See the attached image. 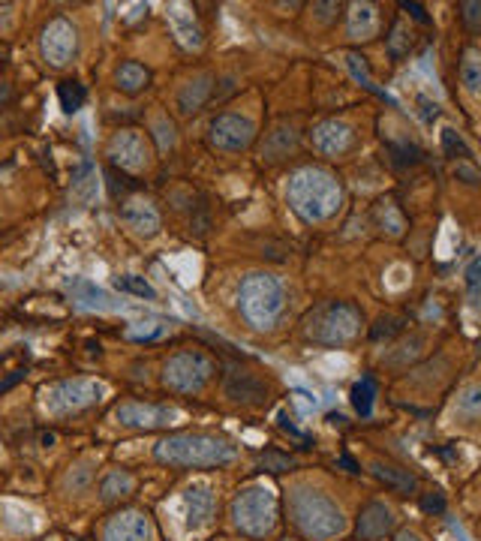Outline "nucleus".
I'll return each mask as SVG.
<instances>
[{
	"label": "nucleus",
	"instance_id": "obj_17",
	"mask_svg": "<svg viewBox=\"0 0 481 541\" xmlns=\"http://www.w3.org/2000/svg\"><path fill=\"white\" fill-rule=\"evenodd\" d=\"M355 142V133L346 121H322L319 127H313V148L325 157H340L352 148Z\"/></svg>",
	"mask_w": 481,
	"mask_h": 541
},
{
	"label": "nucleus",
	"instance_id": "obj_30",
	"mask_svg": "<svg viewBox=\"0 0 481 541\" xmlns=\"http://www.w3.org/2000/svg\"><path fill=\"white\" fill-rule=\"evenodd\" d=\"M115 286L127 295H136V298H148V301H157V289L145 280V277H136V274H124L115 280Z\"/></svg>",
	"mask_w": 481,
	"mask_h": 541
},
{
	"label": "nucleus",
	"instance_id": "obj_27",
	"mask_svg": "<svg viewBox=\"0 0 481 541\" xmlns=\"http://www.w3.org/2000/svg\"><path fill=\"white\" fill-rule=\"evenodd\" d=\"M94 196H97V175H94L91 166H82V169L73 175V199H76L79 205H91Z\"/></svg>",
	"mask_w": 481,
	"mask_h": 541
},
{
	"label": "nucleus",
	"instance_id": "obj_33",
	"mask_svg": "<svg viewBox=\"0 0 481 541\" xmlns=\"http://www.w3.org/2000/svg\"><path fill=\"white\" fill-rule=\"evenodd\" d=\"M73 289H76V301H79V304H85V307H109V304H106L109 298H106L103 289H97V286H91V283H85V280L76 283Z\"/></svg>",
	"mask_w": 481,
	"mask_h": 541
},
{
	"label": "nucleus",
	"instance_id": "obj_15",
	"mask_svg": "<svg viewBox=\"0 0 481 541\" xmlns=\"http://www.w3.org/2000/svg\"><path fill=\"white\" fill-rule=\"evenodd\" d=\"M217 511V496L208 484H190L184 490V523L187 532H199L214 520Z\"/></svg>",
	"mask_w": 481,
	"mask_h": 541
},
{
	"label": "nucleus",
	"instance_id": "obj_28",
	"mask_svg": "<svg viewBox=\"0 0 481 541\" xmlns=\"http://www.w3.org/2000/svg\"><path fill=\"white\" fill-rule=\"evenodd\" d=\"M385 46H388V55H391L394 61H403V58L412 52V31H409L403 22H394V25H391V34H388V40H385Z\"/></svg>",
	"mask_w": 481,
	"mask_h": 541
},
{
	"label": "nucleus",
	"instance_id": "obj_13",
	"mask_svg": "<svg viewBox=\"0 0 481 541\" xmlns=\"http://www.w3.org/2000/svg\"><path fill=\"white\" fill-rule=\"evenodd\" d=\"M109 157L124 172H142L148 166V160H151V148H148L145 133H139V130L115 133V139L109 142Z\"/></svg>",
	"mask_w": 481,
	"mask_h": 541
},
{
	"label": "nucleus",
	"instance_id": "obj_48",
	"mask_svg": "<svg viewBox=\"0 0 481 541\" xmlns=\"http://www.w3.org/2000/svg\"><path fill=\"white\" fill-rule=\"evenodd\" d=\"M394 541H421V535L418 532H412V529H403V532H397V538Z\"/></svg>",
	"mask_w": 481,
	"mask_h": 541
},
{
	"label": "nucleus",
	"instance_id": "obj_34",
	"mask_svg": "<svg viewBox=\"0 0 481 541\" xmlns=\"http://www.w3.org/2000/svg\"><path fill=\"white\" fill-rule=\"evenodd\" d=\"M460 22L466 25L469 34H481V4L478 0H466V4H460Z\"/></svg>",
	"mask_w": 481,
	"mask_h": 541
},
{
	"label": "nucleus",
	"instance_id": "obj_3",
	"mask_svg": "<svg viewBox=\"0 0 481 541\" xmlns=\"http://www.w3.org/2000/svg\"><path fill=\"white\" fill-rule=\"evenodd\" d=\"M286 508H289L292 523L310 541H331L346 529V517H343L340 505L319 490H310V487L292 490L286 499Z\"/></svg>",
	"mask_w": 481,
	"mask_h": 541
},
{
	"label": "nucleus",
	"instance_id": "obj_10",
	"mask_svg": "<svg viewBox=\"0 0 481 541\" xmlns=\"http://www.w3.org/2000/svg\"><path fill=\"white\" fill-rule=\"evenodd\" d=\"M40 52H43L49 67H55V70L70 67L76 61V55H79V31H76V25L67 16H55L40 34Z\"/></svg>",
	"mask_w": 481,
	"mask_h": 541
},
{
	"label": "nucleus",
	"instance_id": "obj_19",
	"mask_svg": "<svg viewBox=\"0 0 481 541\" xmlns=\"http://www.w3.org/2000/svg\"><path fill=\"white\" fill-rule=\"evenodd\" d=\"M121 220H124L133 232L148 235V238L160 232V214H157V208H154L151 202H145V199H130V202H124Z\"/></svg>",
	"mask_w": 481,
	"mask_h": 541
},
{
	"label": "nucleus",
	"instance_id": "obj_40",
	"mask_svg": "<svg viewBox=\"0 0 481 541\" xmlns=\"http://www.w3.org/2000/svg\"><path fill=\"white\" fill-rule=\"evenodd\" d=\"M106 178H109V190H112L115 199H118V190H139V184H130V178H127V175H118L115 166L106 169Z\"/></svg>",
	"mask_w": 481,
	"mask_h": 541
},
{
	"label": "nucleus",
	"instance_id": "obj_9",
	"mask_svg": "<svg viewBox=\"0 0 481 541\" xmlns=\"http://www.w3.org/2000/svg\"><path fill=\"white\" fill-rule=\"evenodd\" d=\"M112 418L127 430H163L178 424L181 412L169 403H145V400H121Z\"/></svg>",
	"mask_w": 481,
	"mask_h": 541
},
{
	"label": "nucleus",
	"instance_id": "obj_45",
	"mask_svg": "<svg viewBox=\"0 0 481 541\" xmlns=\"http://www.w3.org/2000/svg\"><path fill=\"white\" fill-rule=\"evenodd\" d=\"M403 10H406V13H412V19H418L421 25H427V22H430V19L424 16V10H421L418 4H403Z\"/></svg>",
	"mask_w": 481,
	"mask_h": 541
},
{
	"label": "nucleus",
	"instance_id": "obj_43",
	"mask_svg": "<svg viewBox=\"0 0 481 541\" xmlns=\"http://www.w3.org/2000/svg\"><path fill=\"white\" fill-rule=\"evenodd\" d=\"M160 334H163V328H133L130 331L133 340H157Z\"/></svg>",
	"mask_w": 481,
	"mask_h": 541
},
{
	"label": "nucleus",
	"instance_id": "obj_2",
	"mask_svg": "<svg viewBox=\"0 0 481 541\" xmlns=\"http://www.w3.org/2000/svg\"><path fill=\"white\" fill-rule=\"evenodd\" d=\"M286 199H289V208L304 223H322V220L334 217L337 208L343 205V190L331 172H325L319 166H307L289 178Z\"/></svg>",
	"mask_w": 481,
	"mask_h": 541
},
{
	"label": "nucleus",
	"instance_id": "obj_46",
	"mask_svg": "<svg viewBox=\"0 0 481 541\" xmlns=\"http://www.w3.org/2000/svg\"><path fill=\"white\" fill-rule=\"evenodd\" d=\"M10 100H13V85L10 82H0V109H4Z\"/></svg>",
	"mask_w": 481,
	"mask_h": 541
},
{
	"label": "nucleus",
	"instance_id": "obj_47",
	"mask_svg": "<svg viewBox=\"0 0 481 541\" xmlns=\"http://www.w3.org/2000/svg\"><path fill=\"white\" fill-rule=\"evenodd\" d=\"M22 379H25V373H22V370H19V373H13V376H10L7 382H0V394H4L7 388H13L16 382H22Z\"/></svg>",
	"mask_w": 481,
	"mask_h": 541
},
{
	"label": "nucleus",
	"instance_id": "obj_35",
	"mask_svg": "<svg viewBox=\"0 0 481 541\" xmlns=\"http://www.w3.org/2000/svg\"><path fill=\"white\" fill-rule=\"evenodd\" d=\"M406 325H403V319H397V316H385V319H379L376 325H373V331H370V337L373 340H391L394 334H400Z\"/></svg>",
	"mask_w": 481,
	"mask_h": 541
},
{
	"label": "nucleus",
	"instance_id": "obj_16",
	"mask_svg": "<svg viewBox=\"0 0 481 541\" xmlns=\"http://www.w3.org/2000/svg\"><path fill=\"white\" fill-rule=\"evenodd\" d=\"M391 529H394V511L385 502L373 499L358 511V520H355L358 541H382Z\"/></svg>",
	"mask_w": 481,
	"mask_h": 541
},
{
	"label": "nucleus",
	"instance_id": "obj_23",
	"mask_svg": "<svg viewBox=\"0 0 481 541\" xmlns=\"http://www.w3.org/2000/svg\"><path fill=\"white\" fill-rule=\"evenodd\" d=\"M115 82H118V91L124 94H142L148 85H151V70L139 61H124L115 73Z\"/></svg>",
	"mask_w": 481,
	"mask_h": 541
},
{
	"label": "nucleus",
	"instance_id": "obj_20",
	"mask_svg": "<svg viewBox=\"0 0 481 541\" xmlns=\"http://www.w3.org/2000/svg\"><path fill=\"white\" fill-rule=\"evenodd\" d=\"M97 493L106 505H118L121 499H130L136 493V475L130 469H112L100 478Z\"/></svg>",
	"mask_w": 481,
	"mask_h": 541
},
{
	"label": "nucleus",
	"instance_id": "obj_7",
	"mask_svg": "<svg viewBox=\"0 0 481 541\" xmlns=\"http://www.w3.org/2000/svg\"><path fill=\"white\" fill-rule=\"evenodd\" d=\"M217 373V364L202 349H181L163 364V385L175 394H199Z\"/></svg>",
	"mask_w": 481,
	"mask_h": 541
},
{
	"label": "nucleus",
	"instance_id": "obj_41",
	"mask_svg": "<svg viewBox=\"0 0 481 541\" xmlns=\"http://www.w3.org/2000/svg\"><path fill=\"white\" fill-rule=\"evenodd\" d=\"M454 175H457V178H463L466 184H481V175H478V169H475L469 160H457Z\"/></svg>",
	"mask_w": 481,
	"mask_h": 541
},
{
	"label": "nucleus",
	"instance_id": "obj_18",
	"mask_svg": "<svg viewBox=\"0 0 481 541\" xmlns=\"http://www.w3.org/2000/svg\"><path fill=\"white\" fill-rule=\"evenodd\" d=\"M169 25H172L175 40L184 49H202L205 37H202V28H199V22H196V16L190 13L187 4H172L169 7Z\"/></svg>",
	"mask_w": 481,
	"mask_h": 541
},
{
	"label": "nucleus",
	"instance_id": "obj_12",
	"mask_svg": "<svg viewBox=\"0 0 481 541\" xmlns=\"http://www.w3.org/2000/svg\"><path fill=\"white\" fill-rule=\"evenodd\" d=\"M103 541H154V520L142 508H121L103 523Z\"/></svg>",
	"mask_w": 481,
	"mask_h": 541
},
{
	"label": "nucleus",
	"instance_id": "obj_31",
	"mask_svg": "<svg viewBox=\"0 0 481 541\" xmlns=\"http://www.w3.org/2000/svg\"><path fill=\"white\" fill-rule=\"evenodd\" d=\"M346 67H349L352 79H355V82H361V88H367L370 94H376V97L388 100V97H385V91H379V88L373 85V79H370V73H367V64H364V58H358V55H346Z\"/></svg>",
	"mask_w": 481,
	"mask_h": 541
},
{
	"label": "nucleus",
	"instance_id": "obj_29",
	"mask_svg": "<svg viewBox=\"0 0 481 541\" xmlns=\"http://www.w3.org/2000/svg\"><path fill=\"white\" fill-rule=\"evenodd\" d=\"M454 412L460 418H481V385H466L460 394H457V403H454Z\"/></svg>",
	"mask_w": 481,
	"mask_h": 541
},
{
	"label": "nucleus",
	"instance_id": "obj_4",
	"mask_svg": "<svg viewBox=\"0 0 481 541\" xmlns=\"http://www.w3.org/2000/svg\"><path fill=\"white\" fill-rule=\"evenodd\" d=\"M283 304H286V292H283V283L274 274L256 271V274H247L241 280V286H238L241 316L253 328H271L280 319Z\"/></svg>",
	"mask_w": 481,
	"mask_h": 541
},
{
	"label": "nucleus",
	"instance_id": "obj_8",
	"mask_svg": "<svg viewBox=\"0 0 481 541\" xmlns=\"http://www.w3.org/2000/svg\"><path fill=\"white\" fill-rule=\"evenodd\" d=\"M277 520V499L268 487H244L232 499V523L250 535V538H265L274 529Z\"/></svg>",
	"mask_w": 481,
	"mask_h": 541
},
{
	"label": "nucleus",
	"instance_id": "obj_11",
	"mask_svg": "<svg viewBox=\"0 0 481 541\" xmlns=\"http://www.w3.org/2000/svg\"><path fill=\"white\" fill-rule=\"evenodd\" d=\"M253 136H256V127L250 118H241V115H217L208 127V139L217 151H226V154H241L253 145Z\"/></svg>",
	"mask_w": 481,
	"mask_h": 541
},
{
	"label": "nucleus",
	"instance_id": "obj_36",
	"mask_svg": "<svg viewBox=\"0 0 481 541\" xmlns=\"http://www.w3.org/2000/svg\"><path fill=\"white\" fill-rule=\"evenodd\" d=\"M259 466H262L265 472H286V469L295 466V460L286 457V454H277V451H265V454L259 457Z\"/></svg>",
	"mask_w": 481,
	"mask_h": 541
},
{
	"label": "nucleus",
	"instance_id": "obj_22",
	"mask_svg": "<svg viewBox=\"0 0 481 541\" xmlns=\"http://www.w3.org/2000/svg\"><path fill=\"white\" fill-rule=\"evenodd\" d=\"M370 472L391 490H400V493H412L415 490V475L397 463H385V460H373L370 463Z\"/></svg>",
	"mask_w": 481,
	"mask_h": 541
},
{
	"label": "nucleus",
	"instance_id": "obj_1",
	"mask_svg": "<svg viewBox=\"0 0 481 541\" xmlns=\"http://www.w3.org/2000/svg\"><path fill=\"white\" fill-rule=\"evenodd\" d=\"M154 460L169 469H223L238 460V445L217 433H169L157 439Z\"/></svg>",
	"mask_w": 481,
	"mask_h": 541
},
{
	"label": "nucleus",
	"instance_id": "obj_44",
	"mask_svg": "<svg viewBox=\"0 0 481 541\" xmlns=\"http://www.w3.org/2000/svg\"><path fill=\"white\" fill-rule=\"evenodd\" d=\"M421 508H424V511H442V496H439V493H433V496L427 493V496L421 499Z\"/></svg>",
	"mask_w": 481,
	"mask_h": 541
},
{
	"label": "nucleus",
	"instance_id": "obj_14",
	"mask_svg": "<svg viewBox=\"0 0 481 541\" xmlns=\"http://www.w3.org/2000/svg\"><path fill=\"white\" fill-rule=\"evenodd\" d=\"M223 394L238 403H262L268 397V385L262 376L232 364L226 367V376H223Z\"/></svg>",
	"mask_w": 481,
	"mask_h": 541
},
{
	"label": "nucleus",
	"instance_id": "obj_38",
	"mask_svg": "<svg viewBox=\"0 0 481 541\" xmlns=\"http://www.w3.org/2000/svg\"><path fill=\"white\" fill-rule=\"evenodd\" d=\"M442 145H445V151H448L451 157L460 154V160H469V148L463 145V139H460L454 130H442Z\"/></svg>",
	"mask_w": 481,
	"mask_h": 541
},
{
	"label": "nucleus",
	"instance_id": "obj_26",
	"mask_svg": "<svg viewBox=\"0 0 481 541\" xmlns=\"http://www.w3.org/2000/svg\"><path fill=\"white\" fill-rule=\"evenodd\" d=\"M58 100H61V109H64L67 115H73V112H79V109L85 106L88 91H85V85H82V82L67 79V82H61V85H58Z\"/></svg>",
	"mask_w": 481,
	"mask_h": 541
},
{
	"label": "nucleus",
	"instance_id": "obj_42",
	"mask_svg": "<svg viewBox=\"0 0 481 541\" xmlns=\"http://www.w3.org/2000/svg\"><path fill=\"white\" fill-rule=\"evenodd\" d=\"M418 106H421V118H424V121H436V118H439V106L430 103L427 97H418Z\"/></svg>",
	"mask_w": 481,
	"mask_h": 541
},
{
	"label": "nucleus",
	"instance_id": "obj_32",
	"mask_svg": "<svg viewBox=\"0 0 481 541\" xmlns=\"http://www.w3.org/2000/svg\"><path fill=\"white\" fill-rule=\"evenodd\" d=\"M373 397H376V385H373V379H361V382H355V388H352V403H355V409H358V415H370V409H373Z\"/></svg>",
	"mask_w": 481,
	"mask_h": 541
},
{
	"label": "nucleus",
	"instance_id": "obj_24",
	"mask_svg": "<svg viewBox=\"0 0 481 541\" xmlns=\"http://www.w3.org/2000/svg\"><path fill=\"white\" fill-rule=\"evenodd\" d=\"M376 34V7L370 4H358L349 13V37L355 40H370Z\"/></svg>",
	"mask_w": 481,
	"mask_h": 541
},
{
	"label": "nucleus",
	"instance_id": "obj_5",
	"mask_svg": "<svg viewBox=\"0 0 481 541\" xmlns=\"http://www.w3.org/2000/svg\"><path fill=\"white\" fill-rule=\"evenodd\" d=\"M304 334L322 346H346L361 334V313L346 301H328L307 316Z\"/></svg>",
	"mask_w": 481,
	"mask_h": 541
},
{
	"label": "nucleus",
	"instance_id": "obj_25",
	"mask_svg": "<svg viewBox=\"0 0 481 541\" xmlns=\"http://www.w3.org/2000/svg\"><path fill=\"white\" fill-rule=\"evenodd\" d=\"M460 85L466 88V94H481V52L478 49H466L460 58Z\"/></svg>",
	"mask_w": 481,
	"mask_h": 541
},
{
	"label": "nucleus",
	"instance_id": "obj_6",
	"mask_svg": "<svg viewBox=\"0 0 481 541\" xmlns=\"http://www.w3.org/2000/svg\"><path fill=\"white\" fill-rule=\"evenodd\" d=\"M106 394V385L100 379L88 376H73V379H58L40 391V406L52 418H67L79 415L91 406H97Z\"/></svg>",
	"mask_w": 481,
	"mask_h": 541
},
{
	"label": "nucleus",
	"instance_id": "obj_37",
	"mask_svg": "<svg viewBox=\"0 0 481 541\" xmlns=\"http://www.w3.org/2000/svg\"><path fill=\"white\" fill-rule=\"evenodd\" d=\"M376 214H379L382 226L388 223V232H391V235H400V232H403V217L397 214V208H394L391 202H382Z\"/></svg>",
	"mask_w": 481,
	"mask_h": 541
},
{
	"label": "nucleus",
	"instance_id": "obj_21",
	"mask_svg": "<svg viewBox=\"0 0 481 541\" xmlns=\"http://www.w3.org/2000/svg\"><path fill=\"white\" fill-rule=\"evenodd\" d=\"M211 91H214V76H208V73L196 76L193 82H187V85L178 91V109H181L184 115L199 112V109L211 100Z\"/></svg>",
	"mask_w": 481,
	"mask_h": 541
},
{
	"label": "nucleus",
	"instance_id": "obj_39",
	"mask_svg": "<svg viewBox=\"0 0 481 541\" xmlns=\"http://www.w3.org/2000/svg\"><path fill=\"white\" fill-rule=\"evenodd\" d=\"M463 277H466V289L475 295L478 289H481V253L466 265V271H463Z\"/></svg>",
	"mask_w": 481,
	"mask_h": 541
}]
</instances>
